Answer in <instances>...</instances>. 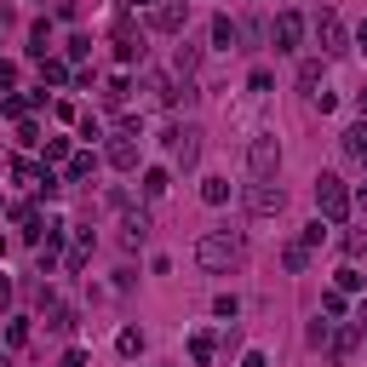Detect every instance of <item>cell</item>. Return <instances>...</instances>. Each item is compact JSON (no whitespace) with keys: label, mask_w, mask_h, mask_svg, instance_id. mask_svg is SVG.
<instances>
[{"label":"cell","mask_w":367,"mask_h":367,"mask_svg":"<svg viewBox=\"0 0 367 367\" xmlns=\"http://www.w3.org/2000/svg\"><path fill=\"white\" fill-rule=\"evenodd\" d=\"M212 350H218V339H212V333H190V361H195V367H207V361H212Z\"/></svg>","instance_id":"obj_12"},{"label":"cell","mask_w":367,"mask_h":367,"mask_svg":"<svg viewBox=\"0 0 367 367\" xmlns=\"http://www.w3.org/2000/svg\"><path fill=\"white\" fill-rule=\"evenodd\" d=\"M12 86H18V69H12V64H0V92H12Z\"/></svg>","instance_id":"obj_30"},{"label":"cell","mask_w":367,"mask_h":367,"mask_svg":"<svg viewBox=\"0 0 367 367\" xmlns=\"http://www.w3.org/2000/svg\"><path fill=\"white\" fill-rule=\"evenodd\" d=\"M270 40H275V52H299V40H304V12H282V18H275V29H270Z\"/></svg>","instance_id":"obj_7"},{"label":"cell","mask_w":367,"mask_h":367,"mask_svg":"<svg viewBox=\"0 0 367 367\" xmlns=\"http://www.w3.org/2000/svg\"><path fill=\"white\" fill-rule=\"evenodd\" d=\"M299 86L315 92V86H321V64H299Z\"/></svg>","instance_id":"obj_27"},{"label":"cell","mask_w":367,"mask_h":367,"mask_svg":"<svg viewBox=\"0 0 367 367\" xmlns=\"http://www.w3.org/2000/svg\"><path fill=\"white\" fill-rule=\"evenodd\" d=\"M356 104H361V115H367V92H361V98H356Z\"/></svg>","instance_id":"obj_34"},{"label":"cell","mask_w":367,"mask_h":367,"mask_svg":"<svg viewBox=\"0 0 367 367\" xmlns=\"http://www.w3.org/2000/svg\"><path fill=\"white\" fill-rule=\"evenodd\" d=\"M236 40H241V29H236V23H229V18H212V46H218V52H229Z\"/></svg>","instance_id":"obj_13"},{"label":"cell","mask_w":367,"mask_h":367,"mask_svg":"<svg viewBox=\"0 0 367 367\" xmlns=\"http://www.w3.org/2000/svg\"><path fill=\"white\" fill-rule=\"evenodd\" d=\"M121 241H126V247H144V241H150V212H126V218H121Z\"/></svg>","instance_id":"obj_10"},{"label":"cell","mask_w":367,"mask_h":367,"mask_svg":"<svg viewBox=\"0 0 367 367\" xmlns=\"http://www.w3.org/2000/svg\"><path fill=\"white\" fill-rule=\"evenodd\" d=\"M315 46H321V58L350 52V35H344V18L339 12H315Z\"/></svg>","instance_id":"obj_5"},{"label":"cell","mask_w":367,"mask_h":367,"mask_svg":"<svg viewBox=\"0 0 367 367\" xmlns=\"http://www.w3.org/2000/svg\"><path fill=\"white\" fill-rule=\"evenodd\" d=\"M64 367H86V350H80V344H75V350H69V356H64Z\"/></svg>","instance_id":"obj_31"},{"label":"cell","mask_w":367,"mask_h":367,"mask_svg":"<svg viewBox=\"0 0 367 367\" xmlns=\"http://www.w3.org/2000/svg\"><path fill=\"white\" fill-rule=\"evenodd\" d=\"M150 23L161 35H184V23H190V0H161V6L150 12Z\"/></svg>","instance_id":"obj_8"},{"label":"cell","mask_w":367,"mask_h":367,"mask_svg":"<svg viewBox=\"0 0 367 367\" xmlns=\"http://www.w3.org/2000/svg\"><path fill=\"white\" fill-rule=\"evenodd\" d=\"M361 282H367V275L350 264V270H339V293H361Z\"/></svg>","instance_id":"obj_26"},{"label":"cell","mask_w":367,"mask_h":367,"mask_svg":"<svg viewBox=\"0 0 367 367\" xmlns=\"http://www.w3.org/2000/svg\"><path fill=\"white\" fill-rule=\"evenodd\" d=\"M247 172H253V178H275V172H282V138H275V132H253Z\"/></svg>","instance_id":"obj_2"},{"label":"cell","mask_w":367,"mask_h":367,"mask_svg":"<svg viewBox=\"0 0 367 367\" xmlns=\"http://www.w3.org/2000/svg\"><path fill=\"white\" fill-rule=\"evenodd\" d=\"M282 264H287V275H304V270H310V253H304V247L293 241V247L282 253Z\"/></svg>","instance_id":"obj_17"},{"label":"cell","mask_w":367,"mask_h":367,"mask_svg":"<svg viewBox=\"0 0 367 367\" xmlns=\"http://www.w3.org/2000/svg\"><path fill=\"white\" fill-rule=\"evenodd\" d=\"M247 258V241H241V229H207V236L195 241V264L212 270V275H229V270H241Z\"/></svg>","instance_id":"obj_1"},{"label":"cell","mask_w":367,"mask_h":367,"mask_svg":"<svg viewBox=\"0 0 367 367\" xmlns=\"http://www.w3.org/2000/svg\"><path fill=\"white\" fill-rule=\"evenodd\" d=\"M241 367H270V361H264L258 350H247V356H241Z\"/></svg>","instance_id":"obj_32"},{"label":"cell","mask_w":367,"mask_h":367,"mask_svg":"<svg viewBox=\"0 0 367 367\" xmlns=\"http://www.w3.org/2000/svg\"><path fill=\"white\" fill-rule=\"evenodd\" d=\"M115 350H121V356H138V350H144V333H138V327H126V333L115 339Z\"/></svg>","instance_id":"obj_23"},{"label":"cell","mask_w":367,"mask_h":367,"mask_svg":"<svg viewBox=\"0 0 367 367\" xmlns=\"http://www.w3.org/2000/svg\"><path fill=\"white\" fill-rule=\"evenodd\" d=\"M321 315L339 321V315H344V293H327V299H321Z\"/></svg>","instance_id":"obj_29"},{"label":"cell","mask_w":367,"mask_h":367,"mask_svg":"<svg viewBox=\"0 0 367 367\" xmlns=\"http://www.w3.org/2000/svg\"><path fill=\"white\" fill-rule=\"evenodd\" d=\"M167 138H172V155H178V167H195V161H201V126H172Z\"/></svg>","instance_id":"obj_9"},{"label":"cell","mask_w":367,"mask_h":367,"mask_svg":"<svg viewBox=\"0 0 367 367\" xmlns=\"http://www.w3.org/2000/svg\"><path fill=\"white\" fill-rule=\"evenodd\" d=\"M327 344H333V361H344L356 344H361V327H356V321H350V327H339V333H327Z\"/></svg>","instance_id":"obj_11"},{"label":"cell","mask_w":367,"mask_h":367,"mask_svg":"<svg viewBox=\"0 0 367 367\" xmlns=\"http://www.w3.org/2000/svg\"><path fill=\"white\" fill-rule=\"evenodd\" d=\"M356 46H361V52H367V23H361V29H356Z\"/></svg>","instance_id":"obj_33"},{"label":"cell","mask_w":367,"mask_h":367,"mask_svg":"<svg viewBox=\"0 0 367 367\" xmlns=\"http://www.w3.org/2000/svg\"><path fill=\"white\" fill-rule=\"evenodd\" d=\"M167 190H172V178H167V167H150V172H144V195H150V201H161Z\"/></svg>","instance_id":"obj_14"},{"label":"cell","mask_w":367,"mask_h":367,"mask_svg":"<svg viewBox=\"0 0 367 367\" xmlns=\"http://www.w3.org/2000/svg\"><path fill=\"white\" fill-rule=\"evenodd\" d=\"M282 207H287V190H282L275 178H253V184H247V212H253V218H275Z\"/></svg>","instance_id":"obj_4"},{"label":"cell","mask_w":367,"mask_h":367,"mask_svg":"<svg viewBox=\"0 0 367 367\" xmlns=\"http://www.w3.org/2000/svg\"><path fill=\"white\" fill-rule=\"evenodd\" d=\"M64 178H69V184H80V178H92V155H69V167H64Z\"/></svg>","instance_id":"obj_18"},{"label":"cell","mask_w":367,"mask_h":367,"mask_svg":"<svg viewBox=\"0 0 367 367\" xmlns=\"http://www.w3.org/2000/svg\"><path fill=\"white\" fill-rule=\"evenodd\" d=\"M138 138H144V132H138V121H126V126L109 138V150H104V155H109V167H121V172H132V167H138Z\"/></svg>","instance_id":"obj_6"},{"label":"cell","mask_w":367,"mask_h":367,"mask_svg":"<svg viewBox=\"0 0 367 367\" xmlns=\"http://www.w3.org/2000/svg\"><path fill=\"white\" fill-rule=\"evenodd\" d=\"M201 195L218 207V201H229V184H224V178H207V184H201Z\"/></svg>","instance_id":"obj_25"},{"label":"cell","mask_w":367,"mask_h":367,"mask_svg":"<svg viewBox=\"0 0 367 367\" xmlns=\"http://www.w3.org/2000/svg\"><path fill=\"white\" fill-rule=\"evenodd\" d=\"M46 327H52V333H75V310L69 304H52V310H46Z\"/></svg>","instance_id":"obj_15"},{"label":"cell","mask_w":367,"mask_h":367,"mask_svg":"<svg viewBox=\"0 0 367 367\" xmlns=\"http://www.w3.org/2000/svg\"><path fill=\"white\" fill-rule=\"evenodd\" d=\"M46 46H52V29L35 23V29H29V52H35V58H46Z\"/></svg>","instance_id":"obj_19"},{"label":"cell","mask_w":367,"mask_h":367,"mask_svg":"<svg viewBox=\"0 0 367 367\" xmlns=\"http://www.w3.org/2000/svg\"><path fill=\"white\" fill-rule=\"evenodd\" d=\"M212 310H218L224 321H236V315H241V299H236V293H218V299H212Z\"/></svg>","instance_id":"obj_20"},{"label":"cell","mask_w":367,"mask_h":367,"mask_svg":"<svg viewBox=\"0 0 367 367\" xmlns=\"http://www.w3.org/2000/svg\"><path fill=\"white\" fill-rule=\"evenodd\" d=\"M195 64H201V52L184 40V46H178V75H195Z\"/></svg>","instance_id":"obj_24"},{"label":"cell","mask_w":367,"mask_h":367,"mask_svg":"<svg viewBox=\"0 0 367 367\" xmlns=\"http://www.w3.org/2000/svg\"><path fill=\"white\" fill-rule=\"evenodd\" d=\"M344 253H350V258L367 253V229H350V236H344Z\"/></svg>","instance_id":"obj_28"},{"label":"cell","mask_w":367,"mask_h":367,"mask_svg":"<svg viewBox=\"0 0 367 367\" xmlns=\"http://www.w3.org/2000/svg\"><path fill=\"white\" fill-rule=\"evenodd\" d=\"M356 201H361V207H367V184H361V195H356Z\"/></svg>","instance_id":"obj_35"},{"label":"cell","mask_w":367,"mask_h":367,"mask_svg":"<svg viewBox=\"0 0 367 367\" xmlns=\"http://www.w3.org/2000/svg\"><path fill=\"white\" fill-rule=\"evenodd\" d=\"M315 212L327 218V224H339V218L350 212V190H344V178H333V172H321V178H315Z\"/></svg>","instance_id":"obj_3"},{"label":"cell","mask_w":367,"mask_h":367,"mask_svg":"<svg viewBox=\"0 0 367 367\" xmlns=\"http://www.w3.org/2000/svg\"><path fill=\"white\" fill-rule=\"evenodd\" d=\"M40 80H52V86H64V80H69V69H64L58 58H40Z\"/></svg>","instance_id":"obj_21"},{"label":"cell","mask_w":367,"mask_h":367,"mask_svg":"<svg viewBox=\"0 0 367 367\" xmlns=\"http://www.w3.org/2000/svg\"><path fill=\"white\" fill-rule=\"evenodd\" d=\"M344 155L367 161V126H350V132H344Z\"/></svg>","instance_id":"obj_16"},{"label":"cell","mask_w":367,"mask_h":367,"mask_svg":"<svg viewBox=\"0 0 367 367\" xmlns=\"http://www.w3.org/2000/svg\"><path fill=\"white\" fill-rule=\"evenodd\" d=\"M104 104H109V109H121V104H126V75H115V80L104 86Z\"/></svg>","instance_id":"obj_22"}]
</instances>
